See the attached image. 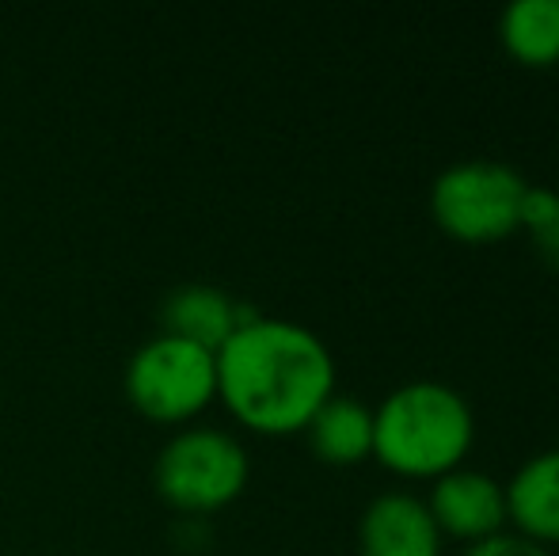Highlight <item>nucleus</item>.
I'll return each mask as SVG.
<instances>
[{
  "label": "nucleus",
  "mask_w": 559,
  "mask_h": 556,
  "mask_svg": "<svg viewBox=\"0 0 559 556\" xmlns=\"http://www.w3.org/2000/svg\"><path fill=\"white\" fill-rule=\"evenodd\" d=\"M217 397L243 427L289 435L335 397V358L297 320L251 317L217 347Z\"/></svg>",
  "instance_id": "nucleus-1"
},
{
  "label": "nucleus",
  "mask_w": 559,
  "mask_h": 556,
  "mask_svg": "<svg viewBox=\"0 0 559 556\" xmlns=\"http://www.w3.org/2000/svg\"><path fill=\"white\" fill-rule=\"evenodd\" d=\"M472 438L476 416L445 381H407L373 412V453L400 476L453 473Z\"/></svg>",
  "instance_id": "nucleus-2"
},
{
  "label": "nucleus",
  "mask_w": 559,
  "mask_h": 556,
  "mask_svg": "<svg viewBox=\"0 0 559 556\" xmlns=\"http://www.w3.org/2000/svg\"><path fill=\"white\" fill-rule=\"evenodd\" d=\"M251 476L248 450L222 427H179L153 465L156 492L179 511H217L233 504Z\"/></svg>",
  "instance_id": "nucleus-3"
},
{
  "label": "nucleus",
  "mask_w": 559,
  "mask_h": 556,
  "mask_svg": "<svg viewBox=\"0 0 559 556\" xmlns=\"http://www.w3.org/2000/svg\"><path fill=\"white\" fill-rule=\"evenodd\" d=\"M126 397L148 419H191L217 397V351L156 332L126 363Z\"/></svg>",
  "instance_id": "nucleus-4"
},
{
  "label": "nucleus",
  "mask_w": 559,
  "mask_h": 556,
  "mask_svg": "<svg viewBox=\"0 0 559 556\" xmlns=\"http://www.w3.org/2000/svg\"><path fill=\"white\" fill-rule=\"evenodd\" d=\"M525 179L502 161H461L438 171L430 187V214L449 237L487 245L518 229Z\"/></svg>",
  "instance_id": "nucleus-5"
},
{
  "label": "nucleus",
  "mask_w": 559,
  "mask_h": 556,
  "mask_svg": "<svg viewBox=\"0 0 559 556\" xmlns=\"http://www.w3.org/2000/svg\"><path fill=\"white\" fill-rule=\"evenodd\" d=\"M427 507L438 530L468 542H484L507 527V488L479 469H453L438 476Z\"/></svg>",
  "instance_id": "nucleus-6"
},
{
  "label": "nucleus",
  "mask_w": 559,
  "mask_h": 556,
  "mask_svg": "<svg viewBox=\"0 0 559 556\" xmlns=\"http://www.w3.org/2000/svg\"><path fill=\"white\" fill-rule=\"evenodd\" d=\"M361 556H442V530L423 499L384 492L358 522Z\"/></svg>",
  "instance_id": "nucleus-7"
},
{
  "label": "nucleus",
  "mask_w": 559,
  "mask_h": 556,
  "mask_svg": "<svg viewBox=\"0 0 559 556\" xmlns=\"http://www.w3.org/2000/svg\"><path fill=\"white\" fill-rule=\"evenodd\" d=\"M251 317H259V312L225 294L222 286H210V282H183L160 301V332L183 335V340L202 343L210 351L222 347Z\"/></svg>",
  "instance_id": "nucleus-8"
},
{
  "label": "nucleus",
  "mask_w": 559,
  "mask_h": 556,
  "mask_svg": "<svg viewBox=\"0 0 559 556\" xmlns=\"http://www.w3.org/2000/svg\"><path fill=\"white\" fill-rule=\"evenodd\" d=\"M507 519L518 534L548 545L559 542V446L522 461L507 484Z\"/></svg>",
  "instance_id": "nucleus-9"
},
{
  "label": "nucleus",
  "mask_w": 559,
  "mask_h": 556,
  "mask_svg": "<svg viewBox=\"0 0 559 556\" xmlns=\"http://www.w3.org/2000/svg\"><path fill=\"white\" fill-rule=\"evenodd\" d=\"M305 430L317 458L332 465H358L373 453V412L354 397H328Z\"/></svg>",
  "instance_id": "nucleus-10"
},
{
  "label": "nucleus",
  "mask_w": 559,
  "mask_h": 556,
  "mask_svg": "<svg viewBox=\"0 0 559 556\" xmlns=\"http://www.w3.org/2000/svg\"><path fill=\"white\" fill-rule=\"evenodd\" d=\"M502 46L525 66L559 61V0H514L499 20Z\"/></svg>",
  "instance_id": "nucleus-11"
},
{
  "label": "nucleus",
  "mask_w": 559,
  "mask_h": 556,
  "mask_svg": "<svg viewBox=\"0 0 559 556\" xmlns=\"http://www.w3.org/2000/svg\"><path fill=\"white\" fill-rule=\"evenodd\" d=\"M518 229L533 237V248L552 271H559V191L552 187H525Z\"/></svg>",
  "instance_id": "nucleus-12"
},
{
  "label": "nucleus",
  "mask_w": 559,
  "mask_h": 556,
  "mask_svg": "<svg viewBox=\"0 0 559 556\" xmlns=\"http://www.w3.org/2000/svg\"><path fill=\"white\" fill-rule=\"evenodd\" d=\"M464 556H552L540 542H533V537L525 534H507V530H499V534L484 537V542H472Z\"/></svg>",
  "instance_id": "nucleus-13"
}]
</instances>
